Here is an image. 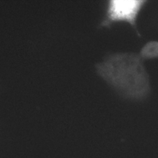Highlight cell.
Returning a JSON list of instances; mask_svg holds the SVG:
<instances>
[{
	"label": "cell",
	"instance_id": "6da1fadb",
	"mask_svg": "<svg viewBox=\"0 0 158 158\" xmlns=\"http://www.w3.org/2000/svg\"><path fill=\"white\" fill-rule=\"evenodd\" d=\"M95 67L97 73L124 98L140 100L150 92L149 77L138 54H110Z\"/></svg>",
	"mask_w": 158,
	"mask_h": 158
},
{
	"label": "cell",
	"instance_id": "3957f363",
	"mask_svg": "<svg viewBox=\"0 0 158 158\" xmlns=\"http://www.w3.org/2000/svg\"><path fill=\"white\" fill-rule=\"evenodd\" d=\"M139 56L142 59H151L158 57V41H151L141 48Z\"/></svg>",
	"mask_w": 158,
	"mask_h": 158
},
{
	"label": "cell",
	"instance_id": "7a4b0ae2",
	"mask_svg": "<svg viewBox=\"0 0 158 158\" xmlns=\"http://www.w3.org/2000/svg\"><path fill=\"white\" fill-rule=\"evenodd\" d=\"M146 1L142 0H112L108 2L102 27H109L115 22L128 23L136 29V20Z\"/></svg>",
	"mask_w": 158,
	"mask_h": 158
}]
</instances>
